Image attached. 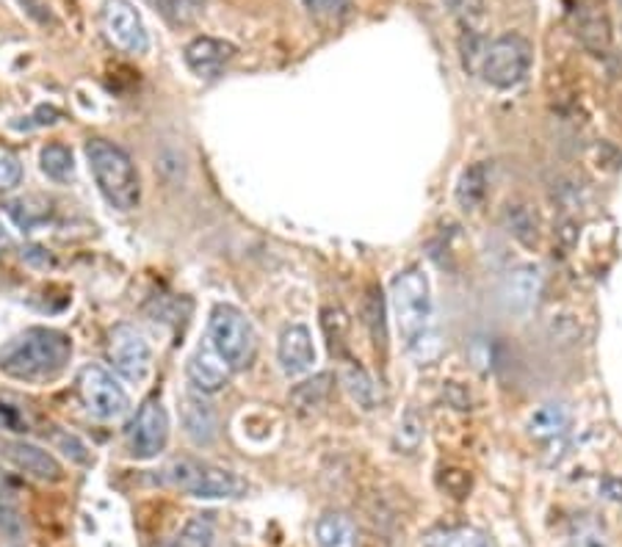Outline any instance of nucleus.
Wrapping results in <instances>:
<instances>
[{
  "instance_id": "1",
  "label": "nucleus",
  "mask_w": 622,
  "mask_h": 547,
  "mask_svg": "<svg viewBox=\"0 0 622 547\" xmlns=\"http://www.w3.org/2000/svg\"><path fill=\"white\" fill-rule=\"evenodd\" d=\"M73 357L69 334L48 327H31L0 346V371L17 382L42 384L62 377Z\"/></svg>"
},
{
  "instance_id": "2",
  "label": "nucleus",
  "mask_w": 622,
  "mask_h": 547,
  "mask_svg": "<svg viewBox=\"0 0 622 547\" xmlns=\"http://www.w3.org/2000/svg\"><path fill=\"white\" fill-rule=\"evenodd\" d=\"M86 158H89V169H92L100 194L109 200V205L123 213L139 207V171L123 147L111 144L105 139H89L86 141Z\"/></svg>"
},
{
  "instance_id": "3",
  "label": "nucleus",
  "mask_w": 622,
  "mask_h": 547,
  "mask_svg": "<svg viewBox=\"0 0 622 547\" xmlns=\"http://www.w3.org/2000/svg\"><path fill=\"white\" fill-rule=\"evenodd\" d=\"M391 307L396 316V327L407 348L421 343L432 334V285L423 268L409 266L398 271L391 282Z\"/></svg>"
},
{
  "instance_id": "4",
  "label": "nucleus",
  "mask_w": 622,
  "mask_h": 547,
  "mask_svg": "<svg viewBox=\"0 0 622 547\" xmlns=\"http://www.w3.org/2000/svg\"><path fill=\"white\" fill-rule=\"evenodd\" d=\"M166 481L180 493L200 500H236L244 498L250 484L239 473L196 459H177L166 468Z\"/></svg>"
},
{
  "instance_id": "5",
  "label": "nucleus",
  "mask_w": 622,
  "mask_h": 547,
  "mask_svg": "<svg viewBox=\"0 0 622 547\" xmlns=\"http://www.w3.org/2000/svg\"><path fill=\"white\" fill-rule=\"evenodd\" d=\"M207 341L232 371L246 368L255 357V329H252L250 318L232 304H216L211 321H207Z\"/></svg>"
},
{
  "instance_id": "6",
  "label": "nucleus",
  "mask_w": 622,
  "mask_h": 547,
  "mask_svg": "<svg viewBox=\"0 0 622 547\" xmlns=\"http://www.w3.org/2000/svg\"><path fill=\"white\" fill-rule=\"evenodd\" d=\"M534 48L520 34H504V37L487 42L479 64V75L495 89H515L523 84L531 73Z\"/></svg>"
},
{
  "instance_id": "7",
  "label": "nucleus",
  "mask_w": 622,
  "mask_h": 547,
  "mask_svg": "<svg viewBox=\"0 0 622 547\" xmlns=\"http://www.w3.org/2000/svg\"><path fill=\"white\" fill-rule=\"evenodd\" d=\"M78 393L86 412L94 415L98 420H116L130 409L128 393L103 365H84L80 368Z\"/></svg>"
},
{
  "instance_id": "8",
  "label": "nucleus",
  "mask_w": 622,
  "mask_h": 547,
  "mask_svg": "<svg viewBox=\"0 0 622 547\" xmlns=\"http://www.w3.org/2000/svg\"><path fill=\"white\" fill-rule=\"evenodd\" d=\"M100 30L109 44L128 55H144L150 50L144 20L130 0H105L100 9Z\"/></svg>"
},
{
  "instance_id": "9",
  "label": "nucleus",
  "mask_w": 622,
  "mask_h": 547,
  "mask_svg": "<svg viewBox=\"0 0 622 547\" xmlns=\"http://www.w3.org/2000/svg\"><path fill=\"white\" fill-rule=\"evenodd\" d=\"M109 359L125 382L139 384L153 371V348L144 341V334L130 323H119L111 329Z\"/></svg>"
},
{
  "instance_id": "10",
  "label": "nucleus",
  "mask_w": 622,
  "mask_h": 547,
  "mask_svg": "<svg viewBox=\"0 0 622 547\" xmlns=\"http://www.w3.org/2000/svg\"><path fill=\"white\" fill-rule=\"evenodd\" d=\"M169 443V415L158 398H150L139 407L128 425V450L134 459H153Z\"/></svg>"
},
{
  "instance_id": "11",
  "label": "nucleus",
  "mask_w": 622,
  "mask_h": 547,
  "mask_svg": "<svg viewBox=\"0 0 622 547\" xmlns=\"http://www.w3.org/2000/svg\"><path fill=\"white\" fill-rule=\"evenodd\" d=\"M0 456H3L7 462H12L20 473L45 481V484H55V481L64 479V468L59 465V459H55L50 450L39 448V445L14 440V443L0 445Z\"/></svg>"
},
{
  "instance_id": "12",
  "label": "nucleus",
  "mask_w": 622,
  "mask_h": 547,
  "mask_svg": "<svg viewBox=\"0 0 622 547\" xmlns=\"http://www.w3.org/2000/svg\"><path fill=\"white\" fill-rule=\"evenodd\" d=\"M277 359H280L285 377H302L316 365V346H313V334L305 323H288L282 329Z\"/></svg>"
},
{
  "instance_id": "13",
  "label": "nucleus",
  "mask_w": 622,
  "mask_h": 547,
  "mask_svg": "<svg viewBox=\"0 0 622 547\" xmlns=\"http://www.w3.org/2000/svg\"><path fill=\"white\" fill-rule=\"evenodd\" d=\"M180 420H183L186 437L200 448L214 445L216 437H219V415L202 395L186 393L180 398Z\"/></svg>"
},
{
  "instance_id": "14",
  "label": "nucleus",
  "mask_w": 622,
  "mask_h": 547,
  "mask_svg": "<svg viewBox=\"0 0 622 547\" xmlns=\"http://www.w3.org/2000/svg\"><path fill=\"white\" fill-rule=\"evenodd\" d=\"M183 59L191 73L200 78H216L236 59V44L214 37H196L194 42L186 44Z\"/></svg>"
},
{
  "instance_id": "15",
  "label": "nucleus",
  "mask_w": 622,
  "mask_h": 547,
  "mask_svg": "<svg viewBox=\"0 0 622 547\" xmlns=\"http://www.w3.org/2000/svg\"><path fill=\"white\" fill-rule=\"evenodd\" d=\"M540 293H543V271L537 266H518L504 280V302L520 316L537 307Z\"/></svg>"
},
{
  "instance_id": "16",
  "label": "nucleus",
  "mask_w": 622,
  "mask_h": 547,
  "mask_svg": "<svg viewBox=\"0 0 622 547\" xmlns=\"http://www.w3.org/2000/svg\"><path fill=\"white\" fill-rule=\"evenodd\" d=\"M232 368L214 352V348H200L194 357L189 359V382L196 393L214 395L219 390H225V384L230 382Z\"/></svg>"
},
{
  "instance_id": "17",
  "label": "nucleus",
  "mask_w": 622,
  "mask_h": 547,
  "mask_svg": "<svg viewBox=\"0 0 622 547\" xmlns=\"http://www.w3.org/2000/svg\"><path fill=\"white\" fill-rule=\"evenodd\" d=\"M318 547H357V525L346 511H323L313 529Z\"/></svg>"
},
{
  "instance_id": "18",
  "label": "nucleus",
  "mask_w": 622,
  "mask_h": 547,
  "mask_svg": "<svg viewBox=\"0 0 622 547\" xmlns=\"http://www.w3.org/2000/svg\"><path fill=\"white\" fill-rule=\"evenodd\" d=\"M341 382H343V387H346V393L352 395V402L357 404V407L366 409V412L377 409L379 390H377V384H373L371 373H368L363 365H357L354 359H343Z\"/></svg>"
},
{
  "instance_id": "19",
  "label": "nucleus",
  "mask_w": 622,
  "mask_h": 547,
  "mask_svg": "<svg viewBox=\"0 0 622 547\" xmlns=\"http://www.w3.org/2000/svg\"><path fill=\"white\" fill-rule=\"evenodd\" d=\"M7 213H9V219H12L20 230L31 232V230H39L42 225H48L50 216H53V202L45 200V196H39V194H28V196H20V200L9 202Z\"/></svg>"
},
{
  "instance_id": "20",
  "label": "nucleus",
  "mask_w": 622,
  "mask_h": 547,
  "mask_svg": "<svg viewBox=\"0 0 622 547\" xmlns=\"http://www.w3.org/2000/svg\"><path fill=\"white\" fill-rule=\"evenodd\" d=\"M570 409L564 404H543L529 415V434L537 440H556L568 432Z\"/></svg>"
},
{
  "instance_id": "21",
  "label": "nucleus",
  "mask_w": 622,
  "mask_h": 547,
  "mask_svg": "<svg viewBox=\"0 0 622 547\" xmlns=\"http://www.w3.org/2000/svg\"><path fill=\"white\" fill-rule=\"evenodd\" d=\"M490 194V175L484 164H470L468 169L459 175L457 182V202L462 211L473 213L484 205Z\"/></svg>"
},
{
  "instance_id": "22",
  "label": "nucleus",
  "mask_w": 622,
  "mask_h": 547,
  "mask_svg": "<svg viewBox=\"0 0 622 547\" xmlns=\"http://www.w3.org/2000/svg\"><path fill=\"white\" fill-rule=\"evenodd\" d=\"M579 37L584 42V48L595 55H606L611 48V28L609 20L604 12H595V9H581L579 14Z\"/></svg>"
},
{
  "instance_id": "23",
  "label": "nucleus",
  "mask_w": 622,
  "mask_h": 547,
  "mask_svg": "<svg viewBox=\"0 0 622 547\" xmlns=\"http://www.w3.org/2000/svg\"><path fill=\"white\" fill-rule=\"evenodd\" d=\"M330 393H332V373H316L313 379H305V382L296 384V387L291 390V407L300 415H310L327 404Z\"/></svg>"
},
{
  "instance_id": "24",
  "label": "nucleus",
  "mask_w": 622,
  "mask_h": 547,
  "mask_svg": "<svg viewBox=\"0 0 622 547\" xmlns=\"http://www.w3.org/2000/svg\"><path fill=\"white\" fill-rule=\"evenodd\" d=\"M363 321H366L368 332H371V341L379 352L388 348V321H384V296L382 288L371 285L363 298Z\"/></svg>"
},
{
  "instance_id": "25",
  "label": "nucleus",
  "mask_w": 622,
  "mask_h": 547,
  "mask_svg": "<svg viewBox=\"0 0 622 547\" xmlns=\"http://www.w3.org/2000/svg\"><path fill=\"white\" fill-rule=\"evenodd\" d=\"M504 221H507L509 232L518 238L523 246H534L540 241V221L537 213L531 211L523 202H509L507 211H504Z\"/></svg>"
},
{
  "instance_id": "26",
  "label": "nucleus",
  "mask_w": 622,
  "mask_h": 547,
  "mask_svg": "<svg viewBox=\"0 0 622 547\" xmlns=\"http://www.w3.org/2000/svg\"><path fill=\"white\" fill-rule=\"evenodd\" d=\"M39 166L53 182H69L75 175L73 150L67 144H48L39 152Z\"/></svg>"
},
{
  "instance_id": "27",
  "label": "nucleus",
  "mask_w": 622,
  "mask_h": 547,
  "mask_svg": "<svg viewBox=\"0 0 622 547\" xmlns=\"http://www.w3.org/2000/svg\"><path fill=\"white\" fill-rule=\"evenodd\" d=\"M423 437H427V423H423V418L418 415V409L409 407L407 412L398 418L396 434H393V448H396L398 454H415V450L421 448Z\"/></svg>"
},
{
  "instance_id": "28",
  "label": "nucleus",
  "mask_w": 622,
  "mask_h": 547,
  "mask_svg": "<svg viewBox=\"0 0 622 547\" xmlns=\"http://www.w3.org/2000/svg\"><path fill=\"white\" fill-rule=\"evenodd\" d=\"M321 327L330 343V352L341 359L348 357V316L341 307H323L321 310Z\"/></svg>"
},
{
  "instance_id": "29",
  "label": "nucleus",
  "mask_w": 622,
  "mask_h": 547,
  "mask_svg": "<svg viewBox=\"0 0 622 547\" xmlns=\"http://www.w3.org/2000/svg\"><path fill=\"white\" fill-rule=\"evenodd\" d=\"M0 429L14 434H28L34 429V418L28 404H23L17 395L0 393Z\"/></svg>"
},
{
  "instance_id": "30",
  "label": "nucleus",
  "mask_w": 622,
  "mask_h": 547,
  "mask_svg": "<svg viewBox=\"0 0 622 547\" xmlns=\"http://www.w3.org/2000/svg\"><path fill=\"white\" fill-rule=\"evenodd\" d=\"M214 523H211L205 514H194L191 520H186L183 529L172 536V542L166 547H214Z\"/></svg>"
},
{
  "instance_id": "31",
  "label": "nucleus",
  "mask_w": 622,
  "mask_h": 547,
  "mask_svg": "<svg viewBox=\"0 0 622 547\" xmlns=\"http://www.w3.org/2000/svg\"><path fill=\"white\" fill-rule=\"evenodd\" d=\"M150 7L164 14L166 23L172 25H191L202 12V0H147Z\"/></svg>"
},
{
  "instance_id": "32",
  "label": "nucleus",
  "mask_w": 622,
  "mask_h": 547,
  "mask_svg": "<svg viewBox=\"0 0 622 547\" xmlns=\"http://www.w3.org/2000/svg\"><path fill=\"white\" fill-rule=\"evenodd\" d=\"M432 547H498V545H495V539L487 534V531L462 525V529H448L446 534H440L437 539L432 542Z\"/></svg>"
},
{
  "instance_id": "33",
  "label": "nucleus",
  "mask_w": 622,
  "mask_h": 547,
  "mask_svg": "<svg viewBox=\"0 0 622 547\" xmlns=\"http://www.w3.org/2000/svg\"><path fill=\"white\" fill-rule=\"evenodd\" d=\"M318 23H341L352 12V0H302Z\"/></svg>"
},
{
  "instance_id": "34",
  "label": "nucleus",
  "mask_w": 622,
  "mask_h": 547,
  "mask_svg": "<svg viewBox=\"0 0 622 547\" xmlns=\"http://www.w3.org/2000/svg\"><path fill=\"white\" fill-rule=\"evenodd\" d=\"M568 547H611L609 534H606L604 525L598 523H584L579 525L573 536L568 539Z\"/></svg>"
},
{
  "instance_id": "35",
  "label": "nucleus",
  "mask_w": 622,
  "mask_h": 547,
  "mask_svg": "<svg viewBox=\"0 0 622 547\" xmlns=\"http://www.w3.org/2000/svg\"><path fill=\"white\" fill-rule=\"evenodd\" d=\"M23 182V164L12 152H0V194H9Z\"/></svg>"
},
{
  "instance_id": "36",
  "label": "nucleus",
  "mask_w": 622,
  "mask_h": 547,
  "mask_svg": "<svg viewBox=\"0 0 622 547\" xmlns=\"http://www.w3.org/2000/svg\"><path fill=\"white\" fill-rule=\"evenodd\" d=\"M53 443L59 445V450H64V456H69L73 462L78 465H89L92 462V454H89V448H86L84 443H80L75 434H67V432H55Z\"/></svg>"
},
{
  "instance_id": "37",
  "label": "nucleus",
  "mask_w": 622,
  "mask_h": 547,
  "mask_svg": "<svg viewBox=\"0 0 622 547\" xmlns=\"http://www.w3.org/2000/svg\"><path fill=\"white\" fill-rule=\"evenodd\" d=\"M448 7H452V12L457 14L459 20H462L465 25H468V30L473 28V23H477L479 17H482V0H446Z\"/></svg>"
},
{
  "instance_id": "38",
  "label": "nucleus",
  "mask_w": 622,
  "mask_h": 547,
  "mask_svg": "<svg viewBox=\"0 0 622 547\" xmlns=\"http://www.w3.org/2000/svg\"><path fill=\"white\" fill-rule=\"evenodd\" d=\"M0 531H3V534H9V536H14V539L23 534V523H20L17 511L9 509L7 504H0Z\"/></svg>"
},
{
  "instance_id": "39",
  "label": "nucleus",
  "mask_w": 622,
  "mask_h": 547,
  "mask_svg": "<svg viewBox=\"0 0 622 547\" xmlns=\"http://www.w3.org/2000/svg\"><path fill=\"white\" fill-rule=\"evenodd\" d=\"M604 493H606V498L614 500V504H622V481L620 479H606Z\"/></svg>"
},
{
  "instance_id": "40",
  "label": "nucleus",
  "mask_w": 622,
  "mask_h": 547,
  "mask_svg": "<svg viewBox=\"0 0 622 547\" xmlns=\"http://www.w3.org/2000/svg\"><path fill=\"white\" fill-rule=\"evenodd\" d=\"M9 243V236H7V230H3V221H0V246H7Z\"/></svg>"
}]
</instances>
